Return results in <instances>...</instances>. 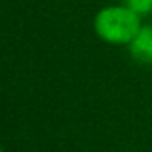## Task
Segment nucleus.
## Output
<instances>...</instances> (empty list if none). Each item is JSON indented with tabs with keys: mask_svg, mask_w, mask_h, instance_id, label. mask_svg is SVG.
I'll return each mask as SVG.
<instances>
[{
	"mask_svg": "<svg viewBox=\"0 0 152 152\" xmlns=\"http://www.w3.org/2000/svg\"><path fill=\"white\" fill-rule=\"evenodd\" d=\"M97 36L112 44H129L140 32V16L129 7H106L94 20Z\"/></svg>",
	"mask_w": 152,
	"mask_h": 152,
	"instance_id": "nucleus-1",
	"label": "nucleus"
},
{
	"mask_svg": "<svg viewBox=\"0 0 152 152\" xmlns=\"http://www.w3.org/2000/svg\"><path fill=\"white\" fill-rule=\"evenodd\" d=\"M129 51L134 60L142 64L152 62V27H142L134 39L129 42Z\"/></svg>",
	"mask_w": 152,
	"mask_h": 152,
	"instance_id": "nucleus-2",
	"label": "nucleus"
},
{
	"mask_svg": "<svg viewBox=\"0 0 152 152\" xmlns=\"http://www.w3.org/2000/svg\"><path fill=\"white\" fill-rule=\"evenodd\" d=\"M126 7L134 11L138 16L152 12V0H126Z\"/></svg>",
	"mask_w": 152,
	"mask_h": 152,
	"instance_id": "nucleus-3",
	"label": "nucleus"
},
{
	"mask_svg": "<svg viewBox=\"0 0 152 152\" xmlns=\"http://www.w3.org/2000/svg\"><path fill=\"white\" fill-rule=\"evenodd\" d=\"M0 152H4V151H2V147H0Z\"/></svg>",
	"mask_w": 152,
	"mask_h": 152,
	"instance_id": "nucleus-4",
	"label": "nucleus"
}]
</instances>
